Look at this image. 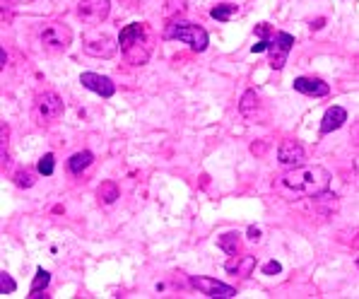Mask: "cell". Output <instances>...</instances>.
I'll return each instance as SVG.
<instances>
[{
    "label": "cell",
    "instance_id": "44dd1931",
    "mask_svg": "<svg viewBox=\"0 0 359 299\" xmlns=\"http://www.w3.org/2000/svg\"><path fill=\"white\" fill-rule=\"evenodd\" d=\"M53 167H56V162H53V154L48 152V154H43L41 159H39V174H43V176H51L53 174Z\"/></svg>",
    "mask_w": 359,
    "mask_h": 299
},
{
    "label": "cell",
    "instance_id": "7c38bea8",
    "mask_svg": "<svg viewBox=\"0 0 359 299\" xmlns=\"http://www.w3.org/2000/svg\"><path fill=\"white\" fill-rule=\"evenodd\" d=\"M294 90L309 94V97H325V94H330V87L323 80H316V77H297Z\"/></svg>",
    "mask_w": 359,
    "mask_h": 299
},
{
    "label": "cell",
    "instance_id": "5b68a950",
    "mask_svg": "<svg viewBox=\"0 0 359 299\" xmlns=\"http://www.w3.org/2000/svg\"><path fill=\"white\" fill-rule=\"evenodd\" d=\"M63 99L58 97L56 92H43L36 97V104H34V119L36 124H51L63 116Z\"/></svg>",
    "mask_w": 359,
    "mask_h": 299
},
{
    "label": "cell",
    "instance_id": "277c9868",
    "mask_svg": "<svg viewBox=\"0 0 359 299\" xmlns=\"http://www.w3.org/2000/svg\"><path fill=\"white\" fill-rule=\"evenodd\" d=\"M70 41H73V32L70 27L60 25V22H51L46 29L41 32V48L51 56H58V53L68 51Z\"/></svg>",
    "mask_w": 359,
    "mask_h": 299
},
{
    "label": "cell",
    "instance_id": "484cf974",
    "mask_svg": "<svg viewBox=\"0 0 359 299\" xmlns=\"http://www.w3.org/2000/svg\"><path fill=\"white\" fill-rule=\"evenodd\" d=\"M268 41H270V39H261V41H258V44H253V48H251V51H253V53L268 51Z\"/></svg>",
    "mask_w": 359,
    "mask_h": 299
},
{
    "label": "cell",
    "instance_id": "8fae6325",
    "mask_svg": "<svg viewBox=\"0 0 359 299\" xmlns=\"http://www.w3.org/2000/svg\"><path fill=\"white\" fill-rule=\"evenodd\" d=\"M80 82L87 87V90L97 92L99 97H104V99L114 97V92H116L114 82L109 80L107 75H97V73H82V75H80Z\"/></svg>",
    "mask_w": 359,
    "mask_h": 299
},
{
    "label": "cell",
    "instance_id": "1f68e13d",
    "mask_svg": "<svg viewBox=\"0 0 359 299\" xmlns=\"http://www.w3.org/2000/svg\"><path fill=\"white\" fill-rule=\"evenodd\" d=\"M357 244H359V239H357Z\"/></svg>",
    "mask_w": 359,
    "mask_h": 299
},
{
    "label": "cell",
    "instance_id": "6da1fadb",
    "mask_svg": "<svg viewBox=\"0 0 359 299\" xmlns=\"http://www.w3.org/2000/svg\"><path fill=\"white\" fill-rule=\"evenodd\" d=\"M121 53L130 65H145L152 53V29L145 22L126 25L118 34Z\"/></svg>",
    "mask_w": 359,
    "mask_h": 299
},
{
    "label": "cell",
    "instance_id": "603a6c76",
    "mask_svg": "<svg viewBox=\"0 0 359 299\" xmlns=\"http://www.w3.org/2000/svg\"><path fill=\"white\" fill-rule=\"evenodd\" d=\"M15 181H18V186H22V188H29L34 184V174H32V171H20Z\"/></svg>",
    "mask_w": 359,
    "mask_h": 299
},
{
    "label": "cell",
    "instance_id": "7a4b0ae2",
    "mask_svg": "<svg viewBox=\"0 0 359 299\" xmlns=\"http://www.w3.org/2000/svg\"><path fill=\"white\" fill-rule=\"evenodd\" d=\"M283 184L287 188H292V191L304 193V196H318V193L328 191L330 174L328 169L318 167V164H313V167H304L302 164V167L285 171Z\"/></svg>",
    "mask_w": 359,
    "mask_h": 299
},
{
    "label": "cell",
    "instance_id": "83f0119b",
    "mask_svg": "<svg viewBox=\"0 0 359 299\" xmlns=\"http://www.w3.org/2000/svg\"><path fill=\"white\" fill-rule=\"evenodd\" d=\"M350 140L355 142V145H359V121L355 126H352V131H350Z\"/></svg>",
    "mask_w": 359,
    "mask_h": 299
},
{
    "label": "cell",
    "instance_id": "3957f363",
    "mask_svg": "<svg viewBox=\"0 0 359 299\" xmlns=\"http://www.w3.org/2000/svg\"><path fill=\"white\" fill-rule=\"evenodd\" d=\"M167 39H179L181 44H189L193 51H205L208 48V32L203 27L193 25V22H184V20H174L171 25H167V32H164Z\"/></svg>",
    "mask_w": 359,
    "mask_h": 299
},
{
    "label": "cell",
    "instance_id": "d6986e66",
    "mask_svg": "<svg viewBox=\"0 0 359 299\" xmlns=\"http://www.w3.org/2000/svg\"><path fill=\"white\" fill-rule=\"evenodd\" d=\"M234 13H236V5H229V3L217 5V8H212V10H210V15H212L215 20H219V22H227V20H229Z\"/></svg>",
    "mask_w": 359,
    "mask_h": 299
},
{
    "label": "cell",
    "instance_id": "4316f807",
    "mask_svg": "<svg viewBox=\"0 0 359 299\" xmlns=\"http://www.w3.org/2000/svg\"><path fill=\"white\" fill-rule=\"evenodd\" d=\"M248 239L261 241V230H258V227H248Z\"/></svg>",
    "mask_w": 359,
    "mask_h": 299
},
{
    "label": "cell",
    "instance_id": "d4e9b609",
    "mask_svg": "<svg viewBox=\"0 0 359 299\" xmlns=\"http://www.w3.org/2000/svg\"><path fill=\"white\" fill-rule=\"evenodd\" d=\"M280 270H283V265H280L278 261H270V263H265V265H263V273H265V275H278Z\"/></svg>",
    "mask_w": 359,
    "mask_h": 299
},
{
    "label": "cell",
    "instance_id": "9c48e42d",
    "mask_svg": "<svg viewBox=\"0 0 359 299\" xmlns=\"http://www.w3.org/2000/svg\"><path fill=\"white\" fill-rule=\"evenodd\" d=\"M191 285L196 287V290H201V295L205 297H236V290L231 285H224V282L219 280H212V278H193Z\"/></svg>",
    "mask_w": 359,
    "mask_h": 299
},
{
    "label": "cell",
    "instance_id": "ac0fdd59",
    "mask_svg": "<svg viewBox=\"0 0 359 299\" xmlns=\"http://www.w3.org/2000/svg\"><path fill=\"white\" fill-rule=\"evenodd\" d=\"M97 196H99V201H104L107 206H111V203H116V198H118V186H116L114 181H104V184L99 186Z\"/></svg>",
    "mask_w": 359,
    "mask_h": 299
},
{
    "label": "cell",
    "instance_id": "ba28073f",
    "mask_svg": "<svg viewBox=\"0 0 359 299\" xmlns=\"http://www.w3.org/2000/svg\"><path fill=\"white\" fill-rule=\"evenodd\" d=\"M82 44H85V51L97 58H111L116 53V44L109 34H87Z\"/></svg>",
    "mask_w": 359,
    "mask_h": 299
},
{
    "label": "cell",
    "instance_id": "2e32d148",
    "mask_svg": "<svg viewBox=\"0 0 359 299\" xmlns=\"http://www.w3.org/2000/svg\"><path fill=\"white\" fill-rule=\"evenodd\" d=\"M48 282H51V275H48V270L39 268L36 275H34V282H32V290H29V299H36V297H43L41 290H46Z\"/></svg>",
    "mask_w": 359,
    "mask_h": 299
},
{
    "label": "cell",
    "instance_id": "cb8c5ba5",
    "mask_svg": "<svg viewBox=\"0 0 359 299\" xmlns=\"http://www.w3.org/2000/svg\"><path fill=\"white\" fill-rule=\"evenodd\" d=\"M167 5H169V8L164 10V15H167V18H171V13H174V10H179V13L184 10V0H167Z\"/></svg>",
    "mask_w": 359,
    "mask_h": 299
},
{
    "label": "cell",
    "instance_id": "8992f818",
    "mask_svg": "<svg viewBox=\"0 0 359 299\" xmlns=\"http://www.w3.org/2000/svg\"><path fill=\"white\" fill-rule=\"evenodd\" d=\"M109 10H111L109 0H80L77 3V18L85 25L97 27L109 18Z\"/></svg>",
    "mask_w": 359,
    "mask_h": 299
},
{
    "label": "cell",
    "instance_id": "ffe728a7",
    "mask_svg": "<svg viewBox=\"0 0 359 299\" xmlns=\"http://www.w3.org/2000/svg\"><path fill=\"white\" fill-rule=\"evenodd\" d=\"M253 107H258V97H256V92H253V90H248L246 94H244V99H241V114H244V116H248V114H251V109Z\"/></svg>",
    "mask_w": 359,
    "mask_h": 299
},
{
    "label": "cell",
    "instance_id": "4dcf8cb0",
    "mask_svg": "<svg viewBox=\"0 0 359 299\" xmlns=\"http://www.w3.org/2000/svg\"><path fill=\"white\" fill-rule=\"evenodd\" d=\"M5 63H8V53H0V65H3V68H5Z\"/></svg>",
    "mask_w": 359,
    "mask_h": 299
},
{
    "label": "cell",
    "instance_id": "7402d4cb",
    "mask_svg": "<svg viewBox=\"0 0 359 299\" xmlns=\"http://www.w3.org/2000/svg\"><path fill=\"white\" fill-rule=\"evenodd\" d=\"M15 290H18V285H15V280L10 278V275L3 270V273H0V295H3V297H5V295H13Z\"/></svg>",
    "mask_w": 359,
    "mask_h": 299
},
{
    "label": "cell",
    "instance_id": "f1b7e54d",
    "mask_svg": "<svg viewBox=\"0 0 359 299\" xmlns=\"http://www.w3.org/2000/svg\"><path fill=\"white\" fill-rule=\"evenodd\" d=\"M256 34L261 36V39H265V36L270 34V27H268V25H261V27H258V29H256Z\"/></svg>",
    "mask_w": 359,
    "mask_h": 299
},
{
    "label": "cell",
    "instance_id": "f546056e",
    "mask_svg": "<svg viewBox=\"0 0 359 299\" xmlns=\"http://www.w3.org/2000/svg\"><path fill=\"white\" fill-rule=\"evenodd\" d=\"M20 3H29V5H46V3H51V0H20Z\"/></svg>",
    "mask_w": 359,
    "mask_h": 299
},
{
    "label": "cell",
    "instance_id": "9a60e30c",
    "mask_svg": "<svg viewBox=\"0 0 359 299\" xmlns=\"http://www.w3.org/2000/svg\"><path fill=\"white\" fill-rule=\"evenodd\" d=\"M95 162V154L87 152V150H82V152H75L73 157L68 159V169L73 171V174H82L90 164Z\"/></svg>",
    "mask_w": 359,
    "mask_h": 299
},
{
    "label": "cell",
    "instance_id": "e0dca14e",
    "mask_svg": "<svg viewBox=\"0 0 359 299\" xmlns=\"http://www.w3.org/2000/svg\"><path fill=\"white\" fill-rule=\"evenodd\" d=\"M217 244L222 251L229 253V256H236V251H239V232H227V234L219 237Z\"/></svg>",
    "mask_w": 359,
    "mask_h": 299
},
{
    "label": "cell",
    "instance_id": "5bb4252c",
    "mask_svg": "<svg viewBox=\"0 0 359 299\" xmlns=\"http://www.w3.org/2000/svg\"><path fill=\"white\" fill-rule=\"evenodd\" d=\"M224 268L229 270V273H236V275H251L253 268H256V258L253 256H236L231 258V261H227V265Z\"/></svg>",
    "mask_w": 359,
    "mask_h": 299
},
{
    "label": "cell",
    "instance_id": "52a82bcc",
    "mask_svg": "<svg viewBox=\"0 0 359 299\" xmlns=\"http://www.w3.org/2000/svg\"><path fill=\"white\" fill-rule=\"evenodd\" d=\"M292 46H294V36L287 34V32H278L273 39L268 41V51H270V68L280 70L285 65L287 56H290Z\"/></svg>",
    "mask_w": 359,
    "mask_h": 299
},
{
    "label": "cell",
    "instance_id": "30bf717a",
    "mask_svg": "<svg viewBox=\"0 0 359 299\" xmlns=\"http://www.w3.org/2000/svg\"><path fill=\"white\" fill-rule=\"evenodd\" d=\"M278 162L283 164V167H302L304 162V147L299 145L297 140H285L283 145L278 150Z\"/></svg>",
    "mask_w": 359,
    "mask_h": 299
},
{
    "label": "cell",
    "instance_id": "4fadbf2b",
    "mask_svg": "<svg viewBox=\"0 0 359 299\" xmlns=\"http://www.w3.org/2000/svg\"><path fill=\"white\" fill-rule=\"evenodd\" d=\"M347 121V112L342 107H330L328 112H325L323 121H321V133L323 135H328V133L342 128V124Z\"/></svg>",
    "mask_w": 359,
    "mask_h": 299
}]
</instances>
